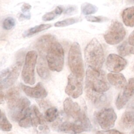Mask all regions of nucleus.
I'll return each mask as SVG.
<instances>
[{
    "label": "nucleus",
    "mask_w": 134,
    "mask_h": 134,
    "mask_svg": "<svg viewBox=\"0 0 134 134\" xmlns=\"http://www.w3.org/2000/svg\"><path fill=\"white\" fill-rule=\"evenodd\" d=\"M85 60L88 68L101 70L105 61L103 47L96 38H93L86 46L84 51Z\"/></svg>",
    "instance_id": "f257e3e1"
},
{
    "label": "nucleus",
    "mask_w": 134,
    "mask_h": 134,
    "mask_svg": "<svg viewBox=\"0 0 134 134\" xmlns=\"http://www.w3.org/2000/svg\"><path fill=\"white\" fill-rule=\"evenodd\" d=\"M55 127L58 131L62 132L76 134L90 131L92 129V125L84 111L79 119L74 120V121L65 120L60 122Z\"/></svg>",
    "instance_id": "f03ea898"
},
{
    "label": "nucleus",
    "mask_w": 134,
    "mask_h": 134,
    "mask_svg": "<svg viewBox=\"0 0 134 134\" xmlns=\"http://www.w3.org/2000/svg\"><path fill=\"white\" fill-rule=\"evenodd\" d=\"M85 87L98 93H104L109 89L110 85L106 81L104 71L88 68L86 72Z\"/></svg>",
    "instance_id": "7ed1b4c3"
},
{
    "label": "nucleus",
    "mask_w": 134,
    "mask_h": 134,
    "mask_svg": "<svg viewBox=\"0 0 134 134\" xmlns=\"http://www.w3.org/2000/svg\"><path fill=\"white\" fill-rule=\"evenodd\" d=\"M49 68L53 71L60 72L64 64V50L58 41H54L49 47L46 55Z\"/></svg>",
    "instance_id": "20e7f679"
},
{
    "label": "nucleus",
    "mask_w": 134,
    "mask_h": 134,
    "mask_svg": "<svg viewBox=\"0 0 134 134\" xmlns=\"http://www.w3.org/2000/svg\"><path fill=\"white\" fill-rule=\"evenodd\" d=\"M68 63L69 68L73 74L83 76L84 66L81 50L77 42H73L70 48Z\"/></svg>",
    "instance_id": "39448f33"
},
{
    "label": "nucleus",
    "mask_w": 134,
    "mask_h": 134,
    "mask_svg": "<svg viewBox=\"0 0 134 134\" xmlns=\"http://www.w3.org/2000/svg\"><path fill=\"white\" fill-rule=\"evenodd\" d=\"M37 53L35 51L27 52L21 76L24 81L28 84L33 85L35 82V67L37 62Z\"/></svg>",
    "instance_id": "423d86ee"
},
{
    "label": "nucleus",
    "mask_w": 134,
    "mask_h": 134,
    "mask_svg": "<svg viewBox=\"0 0 134 134\" xmlns=\"http://www.w3.org/2000/svg\"><path fill=\"white\" fill-rule=\"evenodd\" d=\"M125 36L126 30L122 24L118 20H114L104 37L108 44L114 45L122 41Z\"/></svg>",
    "instance_id": "0eeeda50"
},
{
    "label": "nucleus",
    "mask_w": 134,
    "mask_h": 134,
    "mask_svg": "<svg viewBox=\"0 0 134 134\" xmlns=\"http://www.w3.org/2000/svg\"><path fill=\"white\" fill-rule=\"evenodd\" d=\"M21 62L15 64L1 71L0 76L1 90L5 89L14 84L17 79L21 67Z\"/></svg>",
    "instance_id": "6e6552de"
},
{
    "label": "nucleus",
    "mask_w": 134,
    "mask_h": 134,
    "mask_svg": "<svg viewBox=\"0 0 134 134\" xmlns=\"http://www.w3.org/2000/svg\"><path fill=\"white\" fill-rule=\"evenodd\" d=\"M96 120L99 126L104 130H108L115 125L117 115L111 108H104L95 114Z\"/></svg>",
    "instance_id": "1a4fd4ad"
},
{
    "label": "nucleus",
    "mask_w": 134,
    "mask_h": 134,
    "mask_svg": "<svg viewBox=\"0 0 134 134\" xmlns=\"http://www.w3.org/2000/svg\"><path fill=\"white\" fill-rule=\"evenodd\" d=\"M83 77L71 73L68 78L65 92L70 96L76 98L83 93Z\"/></svg>",
    "instance_id": "9d476101"
},
{
    "label": "nucleus",
    "mask_w": 134,
    "mask_h": 134,
    "mask_svg": "<svg viewBox=\"0 0 134 134\" xmlns=\"http://www.w3.org/2000/svg\"><path fill=\"white\" fill-rule=\"evenodd\" d=\"M30 102L26 97H21L12 108L9 109L10 118L15 121H19L26 115L30 108Z\"/></svg>",
    "instance_id": "9b49d317"
},
{
    "label": "nucleus",
    "mask_w": 134,
    "mask_h": 134,
    "mask_svg": "<svg viewBox=\"0 0 134 134\" xmlns=\"http://www.w3.org/2000/svg\"><path fill=\"white\" fill-rule=\"evenodd\" d=\"M30 115L32 126L36 128L38 133L46 134L49 132V129L46 123L45 118L36 106H34L31 108Z\"/></svg>",
    "instance_id": "f8f14e48"
},
{
    "label": "nucleus",
    "mask_w": 134,
    "mask_h": 134,
    "mask_svg": "<svg viewBox=\"0 0 134 134\" xmlns=\"http://www.w3.org/2000/svg\"><path fill=\"white\" fill-rule=\"evenodd\" d=\"M127 64L126 60L115 54H110L106 61L107 69L112 72L118 73L123 70Z\"/></svg>",
    "instance_id": "ddd939ff"
},
{
    "label": "nucleus",
    "mask_w": 134,
    "mask_h": 134,
    "mask_svg": "<svg viewBox=\"0 0 134 134\" xmlns=\"http://www.w3.org/2000/svg\"><path fill=\"white\" fill-rule=\"evenodd\" d=\"M63 108L65 114L74 120H78L83 114L79 105L70 98H66L63 102Z\"/></svg>",
    "instance_id": "4468645a"
},
{
    "label": "nucleus",
    "mask_w": 134,
    "mask_h": 134,
    "mask_svg": "<svg viewBox=\"0 0 134 134\" xmlns=\"http://www.w3.org/2000/svg\"><path fill=\"white\" fill-rule=\"evenodd\" d=\"M86 95L87 98L97 107L106 105L109 102L110 97L107 94L98 93L85 86Z\"/></svg>",
    "instance_id": "2eb2a0df"
},
{
    "label": "nucleus",
    "mask_w": 134,
    "mask_h": 134,
    "mask_svg": "<svg viewBox=\"0 0 134 134\" xmlns=\"http://www.w3.org/2000/svg\"><path fill=\"white\" fill-rule=\"evenodd\" d=\"M21 87L24 93L30 97L43 98L47 96V92L41 82L38 83L34 87H31L21 84Z\"/></svg>",
    "instance_id": "dca6fc26"
},
{
    "label": "nucleus",
    "mask_w": 134,
    "mask_h": 134,
    "mask_svg": "<svg viewBox=\"0 0 134 134\" xmlns=\"http://www.w3.org/2000/svg\"><path fill=\"white\" fill-rule=\"evenodd\" d=\"M55 40V37L51 35H46L41 37L37 41L36 47L40 57H44L51 43Z\"/></svg>",
    "instance_id": "f3484780"
},
{
    "label": "nucleus",
    "mask_w": 134,
    "mask_h": 134,
    "mask_svg": "<svg viewBox=\"0 0 134 134\" xmlns=\"http://www.w3.org/2000/svg\"><path fill=\"white\" fill-rule=\"evenodd\" d=\"M108 82L117 88H124L127 84L124 75L121 73H108L107 75Z\"/></svg>",
    "instance_id": "a211bd4d"
},
{
    "label": "nucleus",
    "mask_w": 134,
    "mask_h": 134,
    "mask_svg": "<svg viewBox=\"0 0 134 134\" xmlns=\"http://www.w3.org/2000/svg\"><path fill=\"white\" fill-rule=\"evenodd\" d=\"M120 126L125 129H130L134 126V110L129 109L122 115Z\"/></svg>",
    "instance_id": "6ab92c4d"
},
{
    "label": "nucleus",
    "mask_w": 134,
    "mask_h": 134,
    "mask_svg": "<svg viewBox=\"0 0 134 134\" xmlns=\"http://www.w3.org/2000/svg\"><path fill=\"white\" fill-rule=\"evenodd\" d=\"M20 98L19 89L18 87H13L9 89L7 92L5 96V98L9 109L14 106Z\"/></svg>",
    "instance_id": "aec40b11"
},
{
    "label": "nucleus",
    "mask_w": 134,
    "mask_h": 134,
    "mask_svg": "<svg viewBox=\"0 0 134 134\" xmlns=\"http://www.w3.org/2000/svg\"><path fill=\"white\" fill-rule=\"evenodd\" d=\"M48 68V64L47 63L44 57H40L38 62L37 70L39 75L42 79L46 80L49 77L50 73Z\"/></svg>",
    "instance_id": "412c9836"
},
{
    "label": "nucleus",
    "mask_w": 134,
    "mask_h": 134,
    "mask_svg": "<svg viewBox=\"0 0 134 134\" xmlns=\"http://www.w3.org/2000/svg\"><path fill=\"white\" fill-rule=\"evenodd\" d=\"M122 19L124 24L129 27L134 26V6L125 9L122 13Z\"/></svg>",
    "instance_id": "4be33fe9"
},
{
    "label": "nucleus",
    "mask_w": 134,
    "mask_h": 134,
    "mask_svg": "<svg viewBox=\"0 0 134 134\" xmlns=\"http://www.w3.org/2000/svg\"><path fill=\"white\" fill-rule=\"evenodd\" d=\"M119 94L127 102L134 95V77L129 79L128 83L124 88V90Z\"/></svg>",
    "instance_id": "5701e85b"
},
{
    "label": "nucleus",
    "mask_w": 134,
    "mask_h": 134,
    "mask_svg": "<svg viewBox=\"0 0 134 134\" xmlns=\"http://www.w3.org/2000/svg\"><path fill=\"white\" fill-rule=\"evenodd\" d=\"M51 26H52L50 24H41L39 25L36 26L25 31L23 33V36L25 38L31 37L32 35L39 33L42 31L48 29L49 28H51Z\"/></svg>",
    "instance_id": "b1692460"
},
{
    "label": "nucleus",
    "mask_w": 134,
    "mask_h": 134,
    "mask_svg": "<svg viewBox=\"0 0 134 134\" xmlns=\"http://www.w3.org/2000/svg\"><path fill=\"white\" fill-rule=\"evenodd\" d=\"M63 9L61 6H57L52 11L46 13L42 17V19L43 21H46L52 20L54 19L55 17H57L58 16L60 15L63 13Z\"/></svg>",
    "instance_id": "393cba45"
},
{
    "label": "nucleus",
    "mask_w": 134,
    "mask_h": 134,
    "mask_svg": "<svg viewBox=\"0 0 134 134\" xmlns=\"http://www.w3.org/2000/svg\"><path fill=\"white\" fill-rule=\"evenodd\" d=\"M58 115V110L57 108L54 107L49 108L44 113L45 119L48 122L54 121L57 118Z\"/></svg>",
    "instance_id": "a878e982"
},
{
    "label": "nucleus",
    "mask_w": 134,
    "mask_h": 134,
    "mask_svg": "<svg viewBox=\"0 0 134 134\" xmlns=\"http://www.w3.org/2000/svg\"><path fill=\"white\" fill-rule=\"evenodd\" d=\"M98 8L94 5L89 3H84L81 6V12L83 15H90L95 14Z\"/></svg>",
    "instance_id": "bb28decb"
},
{
    "label": "nucleus",
    "mask_w": 134,
    "mask_h": 134,
    "mask_svg": "<svg viewBox=\"0 0 134 134\" xmlns=\"http://www.w3.org/2000/svg\"><path fill=\"white\" fill-rule=\"evenodd\" d=\"M30 112H31V108L30 107L28 110V111H27L25 116L18 121L19 125L20 127L25 128H27L32 126Z\"/></svg>",
    "instance_id": "cd10ccee"
},
{
    "label": "nucleus",
    "mask_w": 134,
    "mask_h": 134,
    "mask_svg": "<svg viewBox=\"0 0 134 134\" xmlns=\"http://www.w3.org/2000/svg\"><path fill=\"white\" fill-rule=\"evenodd\" d=\"M82 19L79 17H72L66 18L61 21H58L54 24V26L57 27H63L68 26L80 21Z\"/></svg>",
    "instance_id": "c85d7f7f"
},
{
    "label": "nucleus",
    "mask_w": 134,
    "mask_h": 134,
    "mask_svg": "<svg viewBox=\"0 0 134 134\" xmlns=\"http://www.w3.org/2000/svg\"><path fill=\"white\" fill-rule=\"evenodd\" d=\"M1 129L3 131H9L11 130L12 126L9 121L7 120L4 113L1 111Z\"/></svg>",
    "instance_id": "c756f323"
},
{
    "label": "nucleus",
    "mask_w": 134,
    "mask_h": 134,
    "mask_svg": "<svg viewBox=\"0 0 134 134\" xmlns=\"http://www.w3.org/2000/svg\"><path fill=\"white\" fill-rule=\"evenodd\" d=\"M129 44L127 41H124L118 46L117 51L120 55L125 57L130 53V50L131 47H130Z\"/></svg>",
    "instance_id": "7c9ffc66"
},
{
    "label": "nucleus",
    "mask_w": 134,
    "mask_h": 134,
    "mask_svg": "<svg viewBox=\"0 0 134 134\" xmlns=\"http://www.w3.org/2000/svg\"><path fill=\"white\" fill-rule=\"evenodd\" d=\"M16 24L14 18L11 17L6 18L3 23V27L5 30H10L13 28Z\"/></svg>",
    "instance_id": "2f4dec72"
},
{
    "label": "nucleus",
    "mask_w": 134,
    "mask_h": 134,
    "mask_svg": "<svg viewBox=\"0 0 134 134\" xmlns=\"http://www.w3.org/2000/svg\"><path fill=\"white\" fill-rule=\"evenodd\" d=\"M86 19L90 22L93 23H103L108 20V18L103 16H94L92 15H87L85 16Z\"/></svg>",
    "instance_id": "473e14b6"
},
{
    "label": "nucleus",
    "mask_w": 134,
    "mask_h": 134,
    "mask_svg": "<svg viewBox=\"0 0 134 134\" xmlns=\"http://www.w3.org/2000/svg\"><path fill=\"white\" fill-rule=\"evenodd\" d=\"M96 134H125V133L115 129H110V130H106L104 131H98L96 132Z\"/></svg>",
    "instance_id": "72a5a7b5"
},
{
    "label": "nucleus",
    "mask_w": 134,
    "mask_h": 134,
    "mask_svg": "<svg viewBox=\"0 0 134 134\" xmlns=\"http://www.w3.org/2000/svg\"><path fill=\"white\" fill-rule=\"evenodd\" d=\"M21 8L23 14H29V11L31 8V6L28 3H25L23 5Z\"/></svg>",
    "instance_id": "f704fd0d"
},
{
    "label": "nucleus",
    "mask_w": 134,
    "mask_h": 134,
    "mask_svg": "<svg viewBox=\"0 0 134 134\" xmlns=\"http://www.w3.org/2000/svg\"><path fill=\"white\" fill-rule=\"evenodd\" d=\"M128 43L132 46H134V30L130 34L128 38Z\"/></svg>",
    "instance_id": "c9c22d12"
},
{
    "label": "nucleus",
    "mask_w": 134,
    "mask_h": 134,
    "mask_svg": "<svg viewBox=\"0 0 134 134\" xmlns=\"http://www.w3.org/2000/svg\"><path fill=\"white\" fill-rule=\"evenodd\" d=\"M31 15L30 14H21L20 15L19 17V20L20 21H22L25 19H29L30 18Z\"/></svg>",
    "instance_id": "e433bc0d"
},
{
    "label": "nucleus",
    "mask_w": 134,
    "mask_h": 134,
    "mask_svg": "<svg viewBox=\"0 0 134 134\" xmlns=\"http://www.w3.org/2000/svg\"><path fill=\"white\" fill-rule=\"evenodd\" d=\"M74 10V8L73 7H70V8H68V9L65 11V13L66 14H71V12H73Z\"/></svg>",
    "instance_id": "4c0bfd02"
},
{
    "label": "nucleus",
    "mask_w": 134,
    "mask_h": 134,
    "mask_svg": "<svg viewBox=\"0 0 134 134\" xmlns=\"http://www.w3.org/2000/svg\"><path fill=\"white\" fill-rule=\"evenodd\" d=\"M4 98V95L3 93H2V92L1 91V103H2Z\"/></svg>",
    "instance_id": "58836bf2"
},
{
    "label": "nucleus",
    "mask_w": 134,
    "mask_h": 134,
    "mask_svg": "<svg viewBox=\"0 0 134 134\" xmlns=\"http://www.w3.org/2000/svg\"><path fill=\"white\" fill-rule=\"evenodd\" d=\"M130 53H132V54H134V48L131 47V50H130Z\"/></svg>",
    "instance_id": "ea45409f"
},
{
    "label": "nucleus",
    "mask_w": 134,
    "mask_h": 134,
    "mask_svg": "<svg viewBox=\"0 0 134 134\" xmlns=\"http://www.w3.org/2000/svg\"><path fill=\"white\" fill-rule=\"evenodd\" d=\"M130 134H134V128L131 130V131Z\"/></svg>",
    "instance_id": "a19ab883"
},
{
    "label": "nucleus",
    "mask_w": 134,
    "mask_h": 134,
    "mask_svg": "<svg viewBox=\"0 0 134 134\" xmlns=\"http://www.w3.org/2000/svg\"><path fill=\"white\" fill-rule=\"evenodd\" d=\"M129 2H131V3H134V0H128Z\"/></svg>",
    "instance_id": "79ce46f5"
},
{
    "label": "nucleus",
    "mask_w": 134,
    "mask_h": 134,
    "mask_svg": "<svg viewBox=\"0 0 134 134\" xmlns=\"http://www.w3.org/2000/svg\"><path fill=\"white\" fill-rule=\"evenodd\" d=\"M133 70H134V68H133Z\"/></svg>",
    "instance_id": "37998d69"
}]
</instances>
